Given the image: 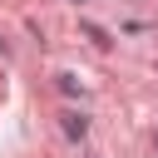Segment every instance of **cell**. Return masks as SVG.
I'll return each instance as SVG.
<instances>
[{
	"instance_id": "1",
	"label": "cell",
	"mask_w": 158,
	"mask_h": 158,
	"mask_svg": "<svg viewBox=\"0 0 158 158\" xmlns=\"http://www.w3.org/2000/svg\"><path fill=\"white\" fill-rule=\"evenodd\" d=\"M59 128H64V138H84V133H89V118H84V114H74V109H69V114H64V118H59Z\"/></svg>"
},
{
	"instance_id": "2",
	"label": "cell",
	"mask_w": 158,
	"mask_h": 158,
	"mask_svg": "<svg viewBox=\"0 0 158 158\" xmlns=\"http://www.w3.org/2000/svg\"><path fill=\"white\" fill-rule=\"evenodd\" d=\"M84 35H89L94 44H114V40H109V30H104V25H94V20H84Z\"/></svg>"
},
{
	"instance_id": "3",
	"label": "cell",
	"mask_w": 158,
	"mask_h": 158,
	"mask_svg": "<svg viewBox=\"0 0 158 158\" xmlns=\"http://www.w3.org/2000/svg\"><path fill=\"white\" fill-rule=\"evenodd\" d=\"M153 143H158V133H153Z\"/></svg>"
},
{
	"instance_id": "4",
	"label": "cell",
	"mask_w": 158,
	"mask_h": 158,
	"mask_svg": "<svg viewBox=\"0 0 158 158\" xmlns=\"http://www.w3.org/2000/svg\"><path fill=\"white\" fill-rule=\"evenodd\" d=\"M74 5H84V0H74Z\"/></svg>"
}]
</instances>
